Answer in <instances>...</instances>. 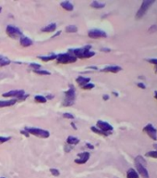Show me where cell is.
Segmentation results:
<instances>
[{
	"label": "cell",
	"mask_w": 157,
	"mask_h": 178,
	"mask_svg": "<svg viewBox=\"0 0 157 178\" xmlns=\"http://www.w3.org/2000/svg\"><path fill=\"white\" fill-rule=\"evenodd\" d=\"M92 46L87 45L81 48H73V49H69V52L72 55H74L77 59H90L92 58L93 56H95V52H93L92 50H91Z\"/></svg>",
	"instance_id": "cell-1"
},
{
	"label": "cell",
	"mask_w": 157,
	"mask_h": 178,
	"mask_svg": "<svg viewBox=\"0 0 157 178\" xmlns=\"http://www.w3.org/2000/svg\"><path fill=\"white\" fill-rule=\"evenodd\" d=\"M134 161H135L136 172L138 173V174L141 175L142 178H150V175H149V173L145 167V165H146L145 159L141 155H139L135 158Z\"/></svg>",
	"instance_id": "cell-2"
},
{
	"label": "cell",
	"mask_w": 157,
	"mask_h": 178,
	"mask_svg": "<svg viewBox=\"0 0 157 178\" xmlns=\"http://www.w3.org/2000/svg\"><path fill=\"white\" fill-rule=\"evenodd\" d=\"M76 99V90L73 85H70V87L65 92V99L63 101V106L69 107L72 106Z\"/></svg>",
	"instance_id": "cell-3"
},
{
	"label": "cell",
	"mask_w": 157,
	"mask_h": 178,
	"mask_svg": "<svg viewBox=\"0 0 157 178\" xmlns=\"http://www.w3.org/2000/svg\"><path fill=\"white\" fill-rule=\"evenodd\" d=\"M154 3H155L154 0H143L140 7V9L136 12V19L140 20L142 17H144V15H146L147 11L151 7V6H153Z\"/></svg>",
	"instance_id": "cell-4"
},
{
	"label": "cell",
	"mask_w": 157,
	"mask_h": 178,
	"mask_svg": "<svg viewBox=\"0 0 157 178\" xmlns=\"http://www.w3.org/2000/svg\"><path fill=\"white\" fill-rule=\"evenodd\" d=\"M25 130L29 133V135H33L34 136L40 137V138H48L50 136V133L44 129L36 127H25Z\"/></svg>",
	"instance_id": "cell-5"
},
{
	"label": "cell",
	"mask_w": 157,
	"mask_h": 178,
	"mask_svg": "<svg viewBox=\"0 0 157 178\" xmlns=\"http://www.w3.org/2000/svg\"><path fill=\"white\" fill-rule=\"evenodd\" d=\"M77 58L72 55L70 52H67V53H61L58 54L57 57V63L60 64H70V63H74L77 61Z\"/></svg>",
	"instance_id": "cell-6"
},
{
	"label": "cell",
	"mask_w": 157,
	"mask_h": 178,
	"mask_svg": "<svg viewBox=\"0 0 157 178\" xmlns=\"http://www.w3.org/2000/svg\"><path fill=\"white\" fill-rule=\"evenodd\" d=\"M2 96L3 98H16L19 100L22 101L27 98L28 95H25L24 90H22V89H17V90H11L9 92L3 93Z\"/></svg>",
	"instance_id": "cell-7"
},
{
	"label": "cell",
	"mask_w": 157,
	"mask_h": 178,
	"mask_svg": "<svg viewBox=\"0 0 157 178\" xmlns=\"http://www.w3.org/2000/svg\"><path fill=\"white\" fill-rule=\"evenodd\" d=\"M6 33L9 35L10 38L12 39H17V38H20L23 34L22 32L20 30V28L13 26V25H7L6 27Z\"/></svg>",
	"instance_id": "cell-8"
},
{
	"label": "cell",
	"mask_w": 157,
	"mask_h": 178,
	"mask_svg": "<svg viewBox=\"0 0 157 178\" xmlns=\"http://www.w3.org/2000/svg\"><path fill=\"white\" fill-rule=\"evenodd\" d=\"M142 131L145 134H147L149 135V137H150V138H152L153 140H154V141L157 140V130H156V128L152 124H146L143 127Z\"/></svg>",
	"instance_id": "cell-9"
},
{
	"label": "cell",
	"mask_w": 157,
	"mask_h": 178,
	"mask_svg": "<svg viewBox=\"0 0 157 178\" xmlns=\"http://www.w3.org/2000/svg\"><path fill=\"white\" fill-rule=\"evenodd\" d=\"M88 36L92 39H98V38H106L107 34L105 31L100 29H92L88 31Z\"/></svg>",
	"instance_id": "cell-10"
},
{
	"label": "cell",
	"mask_w": 157,
	"mask_h": 178,
	"mask_svg": "<svg viewBox=\"0 0 157 178\" xmlns=\"http://www.w3.org/2000/svg\"><path fill=\"white\" fill-rule=\"evenodd\" d=\"M96 127L105 133H112L114 130V127L111 124L106 122H104V121H97Z\"/></svg>",
	"instance_id": "cell-11"
},
{
	"label": "cell",
	"mask_w": 157,
	"mask_h": 178,
	"mask_svg": "<svg viewBox=\"0 0 157 178\" xmlns=\"http://www.w3.org/2000/svg\"><path fill=\"white\" fill-rule=\"evenodd\" d=\"M90 153L85 151V152H82V153H80V154H78V159H76L74 160V163H77V164H84L86 163L87 161L89 160L90 159Z\"/></svg>",
	"instance_id": "cell-12"
},
{
	"label": "cell",
	"mask_w": 157,
	"mask_h": 178,
	"mask_svg": "<svg viewBox=\"0 0 157 178\" xmlns=\"http://www.w3.org/2000/svg\"><path fill=\"white\" fill-rule=\"evenodd\" d=\"M122 71V68L117 65H111V66H106L101 70L102 72H112V74H117Z\"/></svg>",
	"instance_id": "cell-13"
},
{
	"label": "cell",
	"mask_w": 157,
	"mask_h": 178,
	"mask_svg": "<svg viewBox=\"0 0 157 178\" xmlns=\"http://www.w3.org/2000/svg\"><path fill=\"white\" fill-rule=\"evenodd\" d=\"M20 44L21 46L23 47H29L33 45V41L31 40V38H29L28 36H25V35H22L20 38Z\"/></svg>",
	"instance_id": "cell-14"
},
{
	"label": "cell",
	"mask_w": 157,
	"mask_h": 178,
	"mask_svg": "<svg viewBox=\"0 0 157 178\" xmlns=\"http://www.w3.org/2000/svg\"><path fill=\"white\" fill-rule=\"evenodd\" d=\"M56 30H57V23L55 22H52L41 29L43 33H54V32H56Z\"/></svg>",
	"instance_id": "cell-15"
},
{
	"label": "cell",
	"mask_w": 157,
	"mask_h": 178,
	"mask_svg": "<svg viewBox=\"0 0 157 178\" xmlns=\"http://www.w3.org/2000/svg\"><path fill=\"white\" fill-rule=\"evenodd\" d=\"M60 6H61V7L63 10H67V11H72L73 10H74V6H73V4L70 2V1H68V0H66V1H63V2H61L60 3Z\"/></svg>",
	"instance_id": "cell-16"
},
{
	"label": "cell",
	"mask_w": 157,
	"mask_h": 178,
	"mask_svg": "<svg viewBox=\"0 0 157 178\" xmlns=\"http://www.w3.org/2000/svg\"><path fill=\"white\" fill-rule=\"evenodd\" d=\"M57 54L51 53V54L48 55V56H39V57H38V59H39V60H41L42 61L48 62V61H51V60H57Z\"/></svg>",
	"instance_id": "cell-17"
},
{
	"label": "cell",
	"mask_w": 157,
	"mask_h": 178,
	"mask_svg": "<svg viewBox=\"0 0 157 178\" xmlns=\"http://www.w3.org/2000/svg\"><path fill=\"white\" fill-rule=\"evenodd\" d=\"M76 82L78 85L81 86H83L84 85L88 84L91 82V78L90 77H84V76H78L77 79H76Z\"/></svg>",
	"instance_id": "cell-18"
},
{
	"label": "cell",
	"mask_w": 157,
	"mask_h": 178,
	"mask_svg": "<svg viewBox=\"0 0 157 178\" xmlns=\"http://www.w3.org/2000/svg\"><path fill=\"white\" fill-rule=\"evenodd\" d=\"M17 99H10V100H0V108H5V107H10L16 104Z\"/></svg>",
	"instance_id": "cell-19"
},
{
	"label": "cell",
	"mask_w": 157,
	"mask_h": 178,
	"mask_svg": "<svg viewBox=\"0 0 157 178\" xmlns=\"http://www.w3.org/2000/svg\"><path fill=\"white\" fill-rule=\"evenodd\" d=\"M67 144L69 145V146H75V145H78L80 143V139L78 138V137H75V136H68L67 138Z\"/></svg>",
	"instance_id": "cell-20"
},
{
	"label": "cell",
	"mask_w": 157,
	"mask_h": 178,
	"mask_svg": "<svg viewBox=\"0 0 157 178\" xmlns=\"http://www.w3.org/2000/svg\"><path fill=\"white\" fill-rule=\"evenodd\" d=\"M91 130L94 133V134H97V135H103V136H108L110 135L112 133H105V132H103L102 130H100L99 128H97L96 126H92L91 127Z\"/></svg>",
	"instance_id": "cell-21"
},
{
	"label": "cell",
	"mask_w": 157,
	"mask_h": 178,
	"mask_svg": "<svg viewBox=\"0 0 157 178\" xmlns=\"http://www.w3.org/2000/svg\"><path fill=\"white\" fill-rule=\"evenodd\" d=\"M11 63L10 60L9 58H7L5 56L0 55V67H4V66H7Z\"/></svg>",
	"instance_id": "cell-22"
},
{
	"label": "cell",
	"mask_w": 157,
	"mask_h": 178,
	"mask_svg": "<svg viewBox=\"0 0 157 178\" xmlns=\"http://www.w3.org/2000/svg\"><path fill=\"white\" fill-rule=\"evenodd\" d=\"M91 7H93V9H95V10H102V9H104V7H105V3H101L99 1L94 0V1H92L91 3Z\"/></svg>",
	"instance_id": "cell-23"
},
{
	"label": "cell",
	"mask_w": 157,
	"mask_h": 178,
	"mask_svg": "<svg viewBox=\"0 0 157 178\" xmlns=\"http://www.w3.org/2000/svg\"><path fill=\"white\" fill-rule=\"evenodd\" d=\"M139 174L138 173L136 172V170L135 169H133V168H130L128 170V172H127V178H139Z\"/></svg>",
	"instance_id": "cell-24"
},
{
	"label": "cell",
	"mask_w": 157,
	"mask_h": 178,
	"mask_svg": "<svg viewBox=\"0 0 157 178\" xmlns=\"http://www.w3.org/2000/svg\"><path fill=\"white\" fill-rule=\"evenodd\" d=\"M153 148L155 149V150H152V151H148L145 156L149 157V158H154L157 159V144H153Z\"/></svg>",
	"instance_id": "cell-25"
},
{
	"label": "cell",
	"mask_w": 157,
	"mask_h": 178,
	"mask_svg": "<svg viewBox=\"0 0 157 178\" xmlns=\"http://www.w3.org/2000/svg\"><path fill=\"white\" fill-rule=\"evenodd\" d=\"M66 32H67V33H70V34L77 33V32H78V27L76 25H68V26L66 27Z\"/></svg>",
	"instance_id": "cell-26"
},
{
	"label": "cell",
	"mask_w": 157,
	"mask_h": 178,
	"mask_svg": "<svg viewBox=\"0 0 157 178\" xmlns=\"http://www.w3.org/2000/svg\"><path fill=\"white\" fill-rule=\"evenodd\" d=\"M34 100L38 103H45L47 101V99H45V96H42V95H37L34 96Z\"/></svg>",
	"instance_id": "cell-27"
},
{
	"label": "cell",
	"mask_w": 157,
	"mask_h": 178,
	"mask_svg": "<svg viewBox=\"0 0 157 178\" xmlns=\"http://www.w3.org/2000/svg\"><path fill=\"white\" fill-rule=\"evenodd\" d=\"M33 72L39 75H51V72L45 70H37V71H33Z\"/></svg>",
	"instance_id": "cell-28"
},
{
	"label": "cell",
	"mask_w": 157,
	"mask_h": 178,
	"mask_svg": "<svg viewBox=\"0 0 157 178\" xmlns=\"http://www.w3.org/2000/svg\"><path fill=\"white\" fill-rule=\"evenodd\" d=\"M94 84H92V83H88V84H86V85H84L83 86H81L82 87V89H84V90H91V89H92V88H94Z\"/></svg>",
	"instance_id": "cell-29"
},
{
	"label": "cell",
	"mask_w": 157,
	"mask_h": 178,
	"mask_svg": "<svg viewBox=\"0 0 157 178\" xmlns=\"http://www.w3.org/2000/svg\"><path fill=\"white\" fill-rule=\"evenodd\" d=\"M30 67L31 69H33V71H37V70H40L41 65H40V64H38V63H31Z\"/></svg>",
	"instance_id": "cell-30"
},
{
	"label": "cell",
	"mask_w": 157,
	"mask_h": 178,
	"mask_svg": "<svg viewBox=\"0 0 157 178\" xmlns=\"http://www.w3.org/2000/svg\"><path fill=\"white\" fill-rule=\"evenodd\" d=\"M50 173H51V174H53L54 176H58V175L60 174V172L58 171L57 169H56V168H51V169H50Z\"/></svg>",
	"instance_id": "cell-31"
},
{
	"label": "cell",
	"mask_w": 157,
	"mask_h": 178,
	"mask_svg": "<svg viewBox=\"0 0 157 178\" xmlns=\"http://www.w3.org/2000/svg\"><path fill=\"white\" fill-rule=\"evenodd\" d=\"M11 139L10 136H0V144H3V143H6L7 141H9Z\"/></svg>",
	"instance_id": "cell-32"
},
{
	"label": "cell",
	"mask_w": 157,
	"mask_h": 178,
	"mask_svg": "<svg viewBox=\"0 0 157 178\" xmlns=\"http://www.w3.org/2000/svg\"><path fill=\"white\" fill-rule=\"evenodd\" d=\"M63 117H64L65 119H69V120H73L74 119V115L71 114V113H68V112L63 113Z\"/></svg>",
	"instance_id": "cell-33"
},
{
	"label": "cell",
	"mask_w": 157,
	"mask_h": 178,
	"mask_svg": "<svg viewBox=\"0 0 157 178\" xmlns=\"http://www.w3.org/2000/svg\"><path fill=\"white\" fill-rule=\"evenodd\" d=\"M148 32L150 34H153V33H155V32H157V24H153V25L149 28Z\"/></svg>",
	"instance_id": "cell-34"
},
{
	"label": "cell",
	"mask_w": 157,
	"mask_h": 178,
	"mask_svg": "<svg viewBox=\"0 0 157 178\" xmlns=\"http://www.w3.org/2000/svg\"><path fill=\"white\" fill-rule=\"evenodd\" d=\"M147 62L149 63H151V64H153V65H155L157 67V59L156 58H153V59H146L145 60Z\"/></svg>",
	"instance_id": "cell-35"
},
{
	"label": "cell",
	"mask_w": 157,
	"mask_h": 178,
	"mask_svg": "<svg viewBox=\"0 0 157 178\" xmlns=\"http://www.w3.org/2000/svg\"><path fill=\"white\" fill-rule=\"evenodd\" d=\"M137 85H138V87H140V88H141V89H146V85H145V84H143L142 82L138 83Z\"/></svg>",
	"instance_id": "cell-36"
},
{
	"label": "cell",
	"mask_w": 157,
	"mask_h": 178,
	"mask_svg": "<svg viewBox=\"0 0 157 178\" xmlns=\"http://www.w3.org/2000/svg\"><path fill=\"white\" fill-rule=\"evenodd\" d=\"M20 134H21V135H24L26 137H29V136H30L29 133L25 130V129H24V130H21V131H20Z\"/></svg>",
	"instance_id": "cell-37"
},
{
	"label": "cell",
	"mask_w": 157,
	"mask_h": 178,
	"mask_svg": "<svg viewBox=\"0 0 157 178\" xmlns=\"http://www.w3.org/2000/svg\"><path fill=\"white\" fill-rule=\"evenodd\" d=\"M101 51H104V52H105V53H108V52L111 51V49H110V48L103 47V48H101Z\"/></svg>",
	"instance_id": "cell-38"
},
{
	"label": "cell",
	"mask_w": 157,
	"mask_h": 178,
	"mask_svg": "<svg viewBox=\"0 0 157 178\" xmlns=\"http://www.w3.org/2000/svg\"><path fill=\"white\" fill-rule=\"evenodd\" d=\"M86 147H87L88 149H94V146H92V145L90 144V143H87V144H86Z\"/></svg>",
	"instance_id": "cell-39"
},
{
	"label": "cell",
	"mask_w": 157,
	"mask_h": 178,
	"mask_svg": "<svg viewBox=\"0 0 157 178\" xmlns=\"http://www.w3.org/2000/svg\"><path fill=\"white\" fill-rule=\"evenodd\" d=\"M45 99H54V96H53V95H48V96H45Z\"/></svg>",
	"instance_id": "cell-40"
},
{
	"label": "cell",
	"mask_w": 157,
	"mask_h": 178,
	"mask_svg": "<svg viewBox=\"0 0 157 178\" xmlns=\"http://www.w3.org/2000/svg\"><path fill=\"white\" fill-rule=\"evenodd\" d=\"M103 99L105 100V101L108 100V99H109V96H108V95H104V96H103Z\"/></svg>",
	"instance_id": "cell-41"
},
{
	"label": "cell",
	"mask_w": 157,
	"mask_h": 178,
	"mask_svg": "<svg viewBox=\"0 0 157 178\" xmlns=\"http://www.w3.org/2000/svg\"><path fill=\"white\" fill-rule=\"evenodd\" d=\"M88 68H89V69H92V70H98L97 67H94V66H89Z\"/></svg>",
	"instance_id": "cell-42"
},
{
	"label": "cell",
	"mask_w": 157,
	"mask_h": 178,
	"mask_svg": "<svg viewBox=\"0 0 157 178\" xmlns=\"http://www.w3.org/2000/svg\"><path fill=\"white\" fill-rule=\"evenodd\" d=\"M60 34H61V32H57V33L56 35H53L52 37H57V35H59Z\"/></svg>",
	"instance_id": "cell-43"
},
{
	"label": "cell",
	"mask_w": 157,
	"mask_h": 178,
	"mask_svg": "<svg viewBox=\"0 0 157 178\" xmlns=\"http://www.w3.org/2000/svg\"><path fill=\"white\" fill-rule=\"evenodd\" d=\"M71 125H72V127H73V129H75V130H77V127H76V125L73 124V123H71Z\"/></svg>",
	"instance_id": "cell-44"
},
{
	"label": "cell",
	"mask_w": 157,
	"mask_h": 178,
	"mask_svg": "<svg viewBox=\"0 0 157 178\" xmlns=\"http://www.w3.org/2000/svg\"><path fill=\"white\" fill-rule=\"evenodd\" d=\"M154 98L155 99H157V91H154Z\"/></svg>",
	"instance_id": "cell-45"
},
{
	"label": "cell",
	"mask_w": 157,
	"mask_h": 178,
	"mask_svg": "<svg viewBox=\"0 0 157 178\" xmlns=\"http://www.w3.org/2000/svg\"><path fill=\"white\" fill-rule=\"evenodd\" d=\"M113 95L116 96H118V93H116V92H113Z\"/></svg>",
	"instance_id": "cell-46"
},
{
	"label": "cell",
	"mask_w": 157,
	"mask_h": 178,
	"mask_svg": "<svg viewBox=\"0 0 157 178\" xmlns=\"http://www.w3.org/2000/svg\"><path fill=\"white\" fill-rule=\"evenodd\" d=\"M1 12H2V7H0V13H1Z\"/></svg>",
	"instance_id": "cell-47"
},
{
	"label": "cell",
	"mask_w": 157,
	"mask_h": 178,
	"mask_svg": "<svg viewBox=\"0 0 157 178\" xmlns=\"http://www.w3.org/2000/svg\"><path fill=\"white\" fill-rule=\"evenodd\" d=\"M155 71H156V72H157V67H156V68H155Z\"/></svg>",
	"instance_id": "cell-48"
},
{
	"label": "cell",
	"mask_w": 157,
	"mask_h": 178,
	"mask_svg": "<svg viewBox=\"0 0 157 178\" xmlns=\"http://www.w3.org/2000/svg\"><path fill=\"white\" fill-rule=\"evenodd\" d=\"M0 178H5V177H0Z\"/></svg>",
	"instance_id": "cell-49"
}]
</instances>
